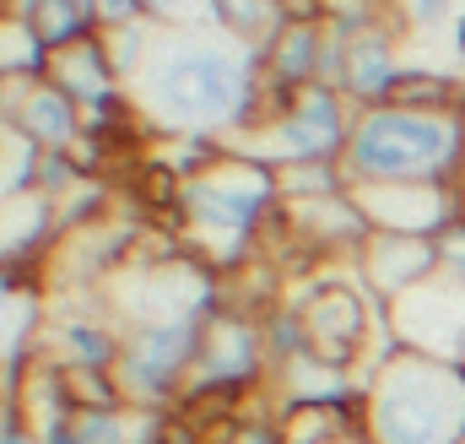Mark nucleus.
<instances>
[{
	"label": "nucleus",
	"instance_id": "8",
	"mask_svg": "<svg viewBox=\"0 0 465 444\" xmlns=\"http://www.w3.org/2000/svg\"><path fill=\"white\" fill-rule=\"evenodd\" d=\"M401 82V60L390 49V33L368 27L357 38H341V93L357 109H384L395 98Z\"/></svg>",
	"mask_w": 465,
	"mask_h": 444
},
{
	"label": "nucleus",
	"instance_id": "12",
	"mask_svg": "<svg viewBox=\"0 0 465 444\" xmlns=\"http://www.w3.org/2000/svg\"><path fill=\"white\" fill-rule=\"evenodd\" d=\"M49 49L38 44V33L27 22H5L0 27V82H49Z\"/></svg>",
	"mask_w": 465,
	"mask_h": 444
},
{
	"label": "nucleus",
	"instance_id": "11",
	"mask_svg": "<svg viewBox=\"0 0 465 444\" xmlns=\"http://www.w3.org/2000/svg\"><path fill=\"white\" fill-rule=\"evenodd\" d=\"M22 22L38 33V44H44L49 55H65V49H76V44H87V38L98 33L93 11H87L82 0H38Z\"/></svg>",
	"mask_w": 465,
	"mask_h": 444
},
{
	"label": "nucleus",
	"instance_id": "19",
	"mask_svg": "<svg viewBox=\"0 0 465 444\" xmlns=\"http://www.w3.org/2000/svg\"><path fill=\"white\" fill-rule=\"evenodd\" d=\"M5 5H11V16H16V22H22V16H27V11H33V5H38V0H5Z\"/></svg>",
	"mask_w": 465,
	"mask_h": 444
},
{
	"label": "nucleus",
	"instance_id": "14",
	"mask_svg": "<svg viewBox=\"0 0 465 444\" xmlns=\"http://www.w3.org/2000/svg\"><path fill=\"white\" fill-rule=\"evenodd\" d=\"M146 22L168 27H195V22H223V0H141Z\"/></svg>",
	"mask_w": 465,
	"mask_h": 444
},
{
	"label": "nucleus",
	"instance_id": "7",
	"mask_svg": "<svg viewBox=\"0 0 465 444\" xmlns=\"http://www.w3.org/2000/svg\"><path fill=\"white\" fill-rule=\"evenodd\" d=\"M298 315H303V331H309V352L331 368H347L351 352L368 341V309L351 288H336V282L320 288Z\"/></svg>",
	"mask_w": 465,
	"mask_h": 444
},
{
	"label": "nucleus",
	"instance_id": "18",
	"mask_svg": "<svg viewBox=\"0 0 465 444\" xmlns=\"http://www.w3.org/2000/svg\"><path fill=\"white\" fill-rule=\"evenodd\" d=\"M444 11H450V0H411V16L417 22H439Z\"/></svg>",
	"mask_w": 465,
	"mask_h": 444
},
{
	"label": "nucleus",
	"instance_id": "5",
	"mask_svg": "<svg viewBox=\"0 0 465 444\" xmlns=\"http://www.w3.org/2000/svg\"><path fill=\"white\" fill-rule=\"evenodd\" d=\"M217 309H190L179 320H152L146 331H135L119 352V390L141 407H157L168 396H184V379H195L201 368V347H206V326Z\"/></svg>",
	"mask_w": 465,
	"mask_h": 444
},
{
	"label": "nucleus",
	"instance_id": "13",
	"mask_svg": "<svg viewBox=\"0 0 465 444\" xmlns=\"http://www.w3.org/2000/svg\"><path fill=\"white\" fill-rule=\"evenodd\" d=\"M276 190L282 201H331V196H347V179L336 174V163H292V168H276Z\"/></svg>",
	"mask_w": 465,
	"mask_h": 444
},
{
	"label": "nucleus",
	"instance_id": "6",
	"mask_svg": "<svg viewBox=\"0 0 465 444\" xmlns=\"http://www.w3.org/2000/svg\"><path fill=\"white\" fill-rule=\"evenodd\" d=\"M265 136H271V141H265V157H271L276 168H292V163H336V157H347V141H351L347 93L314 82L276 125H265ZM265 157H260V163H265Z\"/></svg>",
	"mask_w": 465,
	"mask_h": 444
},
{
	"label": "nucleus",
	"instance_id": "3",
	"mask_svg": "<svg viewBox=\"0 0 465 444\" xmlns=\"http://www.w3.org/2000/svg\"><path fill=\"white\" fill-rule=\"evenodd\" d=\"M373 444H460L465 439V379L455 368L406 352L368 390Z\"/></svg>",
	"mask_w": 465,
	"mask_h": 444
},
{
	"label": "nucleus",
	"instance_id": "15",
	"mask_svg": "<svg viewBox=\"0 0 465 444\" xmlns=\"http://www.w3.org/2000/svg\"><path fill=\"white\" fill-rule=\"evenodd\" d=\"M87 11H93L98 33H124V27H141L146 22V5L141 0H93Z\"/></svg>",
	"mask_w": 465,
	"mask_h": 444
},
{
	"label": "nucleus",
	"instance_id": "1",
	"mask_svg": "<svg viewBox=\"0 0 465 444\" xmlns=\"http://www.w3.org/2000/svg\"><path fill=\"white\" fill-rule=\"evenodd\" d=\"M351 190L368 185H433L455 190L465 179V114L428 109H362L351 119V141L341 157Z\"/></svg>",
	"mask_w": 465,
	"mask_h": 444
},
{
	"label": "nucleus",
	"instance_id": "2",
	"mask_svg": "<svg viewBox=\"0 0 465 444\" xmlns=\"http://www.w3.org/2000/svg\"><path fill=\"white\" fill-rule=\"evenodd\" d=\"M152 109L179 130H260V49H179L152 71Z\"/></svg>",
	"mask_w": 465,
	"mask_h": 444
},
{
	"label": "nucleus",
	"instance_id": "17",
	"mask_svg": "<svg viewBox=\"0 0 465 444\" xmlns=\"http://www.w3.org/2000/svg\"><path fill=\"white\" fill-rule=\"evenodd\" d=\"M439 266L450 271L455 288H465V222H455V227L439 233Z\"/></svg>",
	"mask_w": 465,
	"mask_h": 444
},
{
	"label": "nucleus",
	"instance_id": "16",
	"mask_svg": "<svg viewBox=\"0 0 465 444\" xmlns=\"http://www.w3.org/2000/svg\"><path fill=\"white\" fill-rule=\"evenodd\" d=\"M223 444H287V429L276 418H232Z\"/></svg>",
	"mask_w": 465,
	"mask_h": 444
},
{
	"label": "nucleus",
	"instance_id": "10",
	"mask_svg": "<svg viewBox=\"0 0 465 444\" xmlns=\"http://www.w3.org/2000/svg\"><path fill=\"white\" fill-rule=\"evenodd\" d=\"M114 60H109V44H104V33H93L87 44H76V49H65V55H54L49 60V82L76 104V109H114Z\"/></svg>",
	"mask_w": 465,
	"mask_h": 444
},
{
	"label": "nucleus",
	"instance_id": "20",
	"mask_svg": "<svg viewBox=\"0 0 465 444\" xmlns=\"http://www.w3.org/2000/svg\"><path fill=\"white\" fill-rule=\"evenodd\" d=\"M455 44H460V60H465V16L455 22Z\"/></svg>",
	"mask_w": 465,
	"mask_h": 444
},
{
	"label": "nucleus",
	"instance_id": "4",
	"mask_svg": "<svg viewBox=\"0 0 465 444\" xmlns=\"http://www.w3.org/2000/svg\"><path fill=\"white\" fill-rule=\"evenodd\" d=\"M282 201L276 190V168L260 157H217L212 168L179 179V212L201 238H228V266L243 255L249 233L260 217Z\"/></svg>",
	"mask_w": 465,
	"mask_h": 444
},
{
	"label": "nucleus",
	"instance_id": "9",
	"mask_svg": "<svg viewBox=\"0 0 465 444\" xmlns=\"http://www.w3.org/2000/svg\"><path fill=\"white\" fill-rule=\"evenodd\" d=\"M11 125L22 130V141H33L38 152H76L87 125H82V109L54 87V82H33L16 109H11Z\"/></svg>",
	"mask_w": 465,
	"mask_h": 444
}]
</instances>
